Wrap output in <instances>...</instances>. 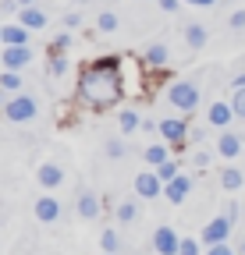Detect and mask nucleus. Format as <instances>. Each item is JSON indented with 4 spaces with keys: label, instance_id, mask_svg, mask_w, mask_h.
Segmentation results:
<instances>
[{
    "label": "nucleus",
    "instance_id": "nucleus-1",
    "mask_svg": "<svg viewBox=\"0 0 245 255\" xmlns=\"http://www.w3.org/2000/svg\"><path fill=\"white\" fill-rule=\"evenodd\" d=\"M121 92H125V82H121V64L114 57L89 64L82 71V78H78V96H82V103L93 107V110L114 107L121 100Z\"/></svg>",
    "mask_w": 245,
    "mask_h": 255
},
{
    "label": "nucleus",
    "instance_id": "nucleus-2",
    "mask_svg": "<svg viewBox=\"0 0 245 255\" xmlns=\"http://www.w3.org/2000/svg\"><path fill=\"white\" fill-rule=\"evenodd\" d=\"M167 96H171V103H174L178 110H185V114H192V110L199 107V89H196L192 82H174V85L167 89Z\"/></svg>",
    "mask_w": 245,
    "mask_h": 255
},
{
    "label": "nucleus",
    "instance_id": "nucleus-3",
    "mask_svg": "<svg viewBox=\"0 0 245 255\" xmlns=\"http://www.w3.org/2000/svg\"><path fill=\"white\" fill-rule=\"evenodd\" d=\"M4 114H7L11 121L25 124V121H32V117H36V100H32V96H14V100L4 107Z\"/></svg>",
    "mask_w": 245,
    "mask_h": 255
},
{
    "label": "nucleus",
    "instance_id": "nucleus-4",
    "mask_svg": "<svg viewBox=\"0 0 245 255\" xmlns=\"http://www.w3.org/2000/svg\"><path fill=\"white\" fill-rule=\"evenodd\" d=\"M231 234V216H213L206 227H203V241L206 245H221Z\"/></svg>",
    "mask_w": 245,
    "mask_h": 255
},
{
    "label": "nucleus",
    "instance_id": "nucleus-5",
    "mask_svg": "<svg viewBox=\"0 0 245 255\" xmlns=\"http://www.w3.org/2000/svg\"><path fill=\"white\" fill-rule=\"evenodd\" d=\"M28 60H32L28 46H4V53H0V64H4V68H11V71H21Z\"/></svg>",
    "mask_w": 245,
    "mask_h": 255
},
{
    "label": "nucleus",
    "instance_id": "nucleus-6",
    "mask_svg": "<svg viewBox=\"0 0 245 255\" xmlns=\"http://www.w3.org/2000/svg\"><path fill=\"white\" fill-rule=\"evenodd\" d=\"M153 248H157L160 255H178V248H181V238H178L171 227H160L157 234H153Z\"/></svg>",
    "mask_w": 245,
    "mask_h": 255
},
{
    "label": "nucleus",
    "instance_id": "nucleus-7",
    "mask_svg": "<svg viewBox=\"0 0 245 255\" xmlns=\"http://www.w3.org/2000/svg\"><path fill=\"white\" fill-rule=\"evenodd\" d=\"M135 191H139L142 199H157L160 191H164L160 174H139V177H135Z\"/></svg>",
    "mask_w": 245,
    "mask_h": 255
},
{
    "label": "nucleus",
    "instance_id": "nucleus-8",
    "mask_svg": "<svg viewBox=\"0 0 245 255\" xmlns=\"http://www.w3.org/2000/svg\"><path fill=\"white\" fill-rule=\"evenodd\" d=\"M189 191H192V177H185V174H178L174 181H167V184H164V195H167L171 202H185Z\"/></svg>",
    "mask_w": 245,
    "mask_h": 255
},
{
    "label": "nucleus",
    "instance_id": "nucleus-9",
    "mask_svg": "<svg viewBox=\"0 0 245 255\" xmlns=\"http://www.w3.org/2000/svg\"><path fill=\"white\" fill-rule=\"evenodd\" d=\"M160 135H164L167 142H185L189 124L181 121V117H167V121H160Z\"/></svg>",
    "mask_w": 245,
    "mask_h": 255
},
{
    "label": "nucleus",
    "instance_id": "nucleus-10",
    "mask_svg": "<svg viewBox=\"0 0 245 255\" xmlns=\"http://www.w3.org/2000/svg\"><path fill=\"white\" fill-rule=\"evenodd\" d=\"M235 117H238V114H235L231 103H210V114H206V121H210L213 128H228Z\"/></svg>",
    "mask_w": 245,
    "mask_h": 255
},
{
    "label": "nucleus",
    "instance_id": "nucleus-11",
    "mask_svg": "<svg viewBox=\"0 0 245 255\" xmlns=\"http://www.w3.org/2000/svg\"><path fill=\"white\" fill-rule=\"evenodd\" d=\"M0 43L4 46H25L28 43V28L18 21V25H4L0 28Z\"/></svg>",
    "mask_w": 245,
    "mask_h": 255
},
{
    "label": "nucleus",
    "instance_id": "nucleus-12",
    "mask_svg": "<svg viewBox=\"0 0 245 255\" xmlns=\"http://www.w3.org/2000/svg\"><path fill=\"white\" fill-rule=\"evenodd\" d=\"M60 216V202L57 199H50V195H43L39 202H36V220H43V223H53Z\"/></svg>",
    "mask_w": 245,
    "mask_h": 255
},
{
    "label": "nucleus",
    "instance_id": "nucleus-13",
    "mask_svg": "<svg viewBox=\"0 0 245 255\" xmlns=\"http://www.w3.org/2000/svg\"><path fill=\"white\" fill-rule=\"evenodd\" d=\"M78 213H82L85 220H96V216H100V199L93 195V191H85V195L78 199Z\"/></svg>",
    "mask_w": 245,
    "mask_h": 255
},
{
    "label": "nucleus",
    "instance_id": "nucleus-14",
    "mask_svg": "<svg viewBox=\"0 0 245 255\" xmlns=\"http://www.w3.org/2000/svg\"><path fill=\"white\" fill-rule=\"evenodd\" d=\"M36 177H39V184H46V188H57L64 174H60V167H53V163H43V167L36 170Z\"/></svg>",
    "mask_w": 245,
    "mask_h": 255
},
{
    "label": "nucleus",
    "instance_id": "nucleus-15",
    "mask_svg": "<svg viewBox=\"0 0 245 255\" xmlns=\"http://www.w3.org/2000/svg\"><path fill=\"white\" fill-rule=\"evenodd\" d=\"M217 152L228 156V159H235V156L242 152V138H238V135H224V138L217 142Z\"/></svg>",
    "mask_w": 245,
    "mask_h": 255
},
{
    "label": "nucleus",
    "instance_id": "nucleus-16",
    "mask_svg": "<svg viewBox=\"0 0 245 255\" xmlns=\"http://www.w3.org/2000/svg\"><path fill=\"white\" fill-rule=\"evenodd\" d=\"M221 184H224V188H228V191H238V188H242V184H245V174H242V170H238V167H228V170H224V174H221Z\"/></svg>",
    "mask_w": 245,
    "mask_h": 255
},
{
    "label": "nucleus",
    "instance_id": "nucleus-17",
    "mask_svg": "<svg viewBox=\"0 0 245 255\" xmlns=\"http://www.w3.org/2000/svg\"><path fill=\"white\" fill-rule=\"evenodd\" d=\"M21 25L25 28H43L46 25V14L36 11V7H21Z\"/></svg>",
    "mask_w": 245,
    "mask_h": 255
},
{
    "label": "nucleus",
    "instance_id": "nucleus-18",
    "mask_svg": "<svg viewBox=\"0 0 245 255\" xmlns=\"http://www.w3.org/2000/svg\"><path fill=\"white\" fill-rule=\"evenodd\" d=\"M185 43H189L192 50H203V46H206V28H203V25H189V28H185Z\"/></svg>",
    "mask_w": 245,
    "mask_h": 255
},
{
    "label": "nucleus",
    "instance_id": "nucleus-19",
    "mask_svg": "<svg viewBox=\"0 0 245 255\" xmlns=\"http://www.w3.org/2000/svg\"><path fill=\"white\" fill-rule=\"evenodd\" d=\"M164 60H167V46H164V43H153V46L146 50V64H149V68H160Z\"/></svg>",
    "mask_w": 245,
    "mask_h": 255
},
{
    "label": "nucleus",
    "instance_id": "nucleus-20",
    "mask_svg": "<svg viewBox=\"0 0 245 255\" xmlns=\"http://www.w3.org/2000/svg\"><path fill=\"white\" fill-rule=\"evenodd\" d=\"M117 124H121V131H125V135H132V131H139V128H142V121H139L135 110H125V114L117 117Z\"/></svg>",
    "mask_w": 245,
    "mask_h": 255
},
{
    "label": "nucleus",
    "instance_id": "nucleus-21",
    "mask_svg": "<svg viewBox=\"0 0 245 255\" xmlns=\"http://www.w3.org/2000/svg\"><path fill=\"white\" fill-rule=\"evenodd\" d=\"M135 216H139V206H135V202H121V206H117V220H125V223H132Z\"/></svg>",
    "mask_w": 245,
    "mask_h": 255
},
{
    "label": "nucleus",
    "instance_id": "nucleus-22",
    "mask_svg": "<svg viewBox=\"0 0 245 255\" xmlns=\"http://www.w3.org/2000/svg\"><path fill=\"white\" fill-rule=\"evenodd\" d=\"M0 89H11V92H14V89H21V78H18V71H11V68H7L4 75H0Z\"/></svg>",
    "mask_w": 245,
    "mask_h": 255
},
{
    "label": "nucleus",
    "instance_id": "nucleus-23",
    "mask_svg": "<svg viewBox=\"0 0 245 255\" xmlns=\"http://www.w3.org/2000/svg\"><path fill=\"white\" fill-rule=\"evenodd\" d=\"M146 159L160 167V163H167V149H164V145H149V149H146Z\"/></svg>",
    "mask_w": 245,
    "mask_h": 255
},
{
    "label": "nucleus",
    "instance_id": "nucleus-24",
    "mask_svg": "<svg viewBox=\"0 0 245 255\" xmlns=\"http://www.w3.org/2000/svg\"><path fill=\"white\" fill-rule=\"evenodd\" d=\"M100 245H103V252H117V245H121L117 231H103V234H100Z\"/></svg>",
    "mask_w": 245,
    "mask_h": 255
},
{
    "label": "nucleus",
    "instance_id": "nucleus-25",
    "mask_svg": "<svg viewBox=\"0 0 245 255\" xmlns=\"http://www.w3.org/2000/svg\"><path fill=\"white\" fill-rule=\"evenodd\" d=\"M157 174H160V181L167 184V181H174V177H178V163H171V159H167V163H160V167H157Z\"/></svg>",
    "mask_w": 245,
    "mask_h": 255
},
{
    "label": "nucleus",
    "instance_id": "nucleus-26",
    "mask_svg": "<svg viewBox=\"0 0 245 255\" xmlns=\"http://www.w3.org/2000/svg\"><path fill=\"white\" fill-rule=\"evenodd\" d=\"M96 28H100V32H114V28H117V14L103 11V14H100V21H96Z\"/></svg>",
    "mask_w": 245,
    "mask_h": 255
},
{
    "label": "nucleus",
    "instance_id": "nucleus-27",
    "mask_svg": "<svg viewBox=\"0 0 245 255\" xmlns=\"http://www.w3.org/2000/svg\"><path fill=\"white\" fill-rule=\"evenodd\" d=\"M231 107H235V114L245 121V89H235V96H231Z\"/></svg>",
    "mask_w": 245,
    "mask_h": 255
},
{
    "label": "nucleus",
    "instance_id": "nucleus-28",
    "mask_svg": "<svg viewBox=\"0 0 245 255\" xmlns=\"http://www.w3.org/2000/svg\"><path fill=\"white\" fill-rule=\"evenodd\" d=\"M178 255H199V241H192V238H181Z\"/></svg>",
    "mask_w": 245,
    "mask_h": 255
},
{
    "label": "nucleus",
    "instance_id": "nucleus-29",
    "mask_svg": "<svg viewBox=\"0 0 245 255\" xmlns=\"http://www.w3.org/2000/svg\"><path fill=\"white\" fill-rule=\"evenodd\" d=\"M64 68H68V64H64V57L57 53V57H53V64H50V71H53V75H64Z\"/></svg>",
    "mask_w": 245,
    "mask_h": 255
},
{
    "label": "nucleus",
    "instance_id": "nucleus-30",
    "mask_svg": "<svg viewBox=\"0 0 245 255\" xmlns=\"http://www.w3.org/2000/svg\"><path fill=\"white\" fill-rule=\"evenodd\" d=\"M206 255H235V252H231V248L221 241V245H210V252H206Z\"/></svg>",
    "mask_w": 245,
    "mask_h": 255
},
{
    "label": "nucleus",
    "instance_id": "nucleus-31",
    "mask_svg": "<svg viewBox=\"0 0 245 255\" xmlns=\"http://www.w3.org/2000/svg\"><path fill=\"white\" fill-rule=\"evenodd\" d=\"M231 28H245V11H235L231 14Z\"/></svg>",
    "mask_w": 245,
    "mask_h": 255
},
{
    "label": "nucleus",
    "instance_id": "nucleus-32",
    "mask_svg": "<svg viewBox=\"0 0 245 255\" xmlns=\"http://www.w3.org/2000/svg\"><path fill=\"white\" fill-rule=\"evenodd\" d=\"M125 149H121V142H107V156H121Z\"/></svg>",
    "mask_w": 245,
    "mask_h": 255
},
{
    "label": "nucleus",
    "instance_id": "nucleus-33",
    "mask_svg": "<svg viewBox=\"0 0 245 255\" xmlns=\"http://www.w3.org/2000/svg\"><path fill=\"white\" fill-rule=\"evenodd\" d=\"M71 43V36H68V32H64V36H57V43H53V50H64Z\"/></svg>",
    "mask_w": 245,
    "mask_h": 255
},
{
    "label": "nucleus",
    "instance_id": "nucleus-34",
    "mask_svg": "<svg viewBox=\"0 0 245 255\" xmlns=\"http://www.w3.org/2000/svg\"><path fill=\"white\" fill-rule=\"evenodd\" d=\"M178 4H181V0H160V7H164V11H178Z\"/></svg>",
    "mask_w": 245,
    "mask_h": 255
},
{
    "label": "nucleus",
    "instance_id": "nucleus-35",
    "mask_svg": "<svg viewBox=\"0 0 245 255\" xmlns=\"http://www.w3.org/2000/svg\"><path fill=\"white\" fill-rule=\"evenodd\" d=\"M78 21H82L78 14H68V18H64V25H68V28H78Z\"/></svg>",
    "mask_w": 245,
    "mask_h": 255
},
{
    "label": "nucleus",
    "instance_id": "nucleus-36",
    "mask_svg": "<svg viewBox=\"0 0 245 255\" xmlns=\"http://www.w3.org/2000/svg\"><path fill=\"white\" fill-rule=\"evenodd\" d=\"M235 89H245V75H238V78H235Z\"/></svg>",
    "mask_w": 245,
    "mask_h": 255
},
{
    "label": "nucleus",
    "instance_id": "nucleus-37",
    "mask_svg": "<svg viewBox=\"0 0 245 255\" xmlns=\"http://www.w3.org/2000/svg\"><path fill=\"white\" fill-rule=\"evenodd\" d=\"M196 4H199V7H210V4H213V0H196Z\"/></svg>",
    "mask_w": 245,
    "mask_h": 255
},
{
    "label": "nucleus",
    "instance_id": "nucleus-38",
    "mask_svg": "<svg viewBox=\"0 0 245 255\" xmlns=\"http://www.w3.org/2000/svg\"><path fill=\"white\" fill-rule=\"evenodd\" d=\"M18 4H21V7H32V0H18Z\"/></svg>",
    "mask_w": 245,
    "mask_h": 255
},
{
    "label": "nucleus",
    "instance_id": "nucleus-39",
    "mask_svg": "<svg viewBox=\"0 0 245 255\" xmlns=\"http://www.w3.org/2000/svg\"><path fill=\"white\" fill-rule=\"evenodd\" d=\"M185 4H196V0H185Z\"/></svg>",
    "mask_w": 245,
    "mask_h": 255
},
{
    "label": "nucleus",
    "instance_id": "nucleus-40",
    "mask_svg": "<svg viewBox=\"0 0 245 255\" xmlns=\"http://www.w3.org/2000/svg\"><path fill=\"white\" fill-rule=\"evenodd\" d=\"M242 252H245V241H242Z\"/></svg>",
    "mask_w": 245,
    "mask_h": 255
},
{
    "label": "nucleus",
    "instance_id": "nucleus-41",
    "mask_svg": "<svg viewBox=\"0 0 245 255\" xmlns=\"http://www.w3.org/2000/svg\"><path fill=\"white\" fill-rule=\"evenodd\" d=\"M0 100H4V92H0Z\"/></svg>",
    "mask_w": 245,
    "mask_h": 255
},
{
    "label": "nucleus",
    "instance_id": "nucleus-42",
    "mask_svg": "<svg viewBox=\"0 0 245 255\" xmlns=\"http://www.w3.org/2000/svg\"><path fill=\"white\" fill-rule=\"evenodd\" d=\"M107 255H114V252H107Z\"/></svg>",
    "mask_w": 245,
    "mask_h": 255
}]
</instances>
